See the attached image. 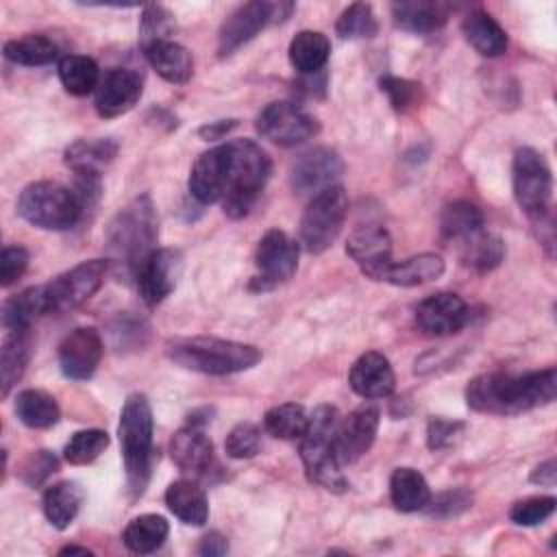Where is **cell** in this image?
<instances>
[{
	"label": "cell",
	"mask_w": 557,
	"mask_h": 557,
	"mask_svg": "<svg viewBox=\"0 0 557 557\" xmlns=\"http://www.w3.org/2000/svg\"><path fill=\"white\" fill-rule=\"evenodd\" d=\"M459 259L466 268H472L476 272H490L494 270L503 257H505V244L498 235L481 228L466 239L457 242Z\"/></svg>",
	"instance_id": "30"
},
{
	"label": "cell",
	"mask_w": 557,
	"mask_h": 557,
	"mask_svg": "<svg viewBox=\"0 0 557 557\" xmlns=\"http://www.w3.org/2000/svg\"><path fill=\"white\" fill-rule=\"evenodd\" d=\"M102 337L91 326L70 331L59 344V368L65 379L87 381L102 359Z\"/></svg>",
	"instance_id": "16"
},
{
	"label": "cell",
	"mask_w": 557,
	"mask_h": 557,
	"mask_svg": "<svg viewBox=\"0 0 557 557\" xmlns=\"http://www.w3.org/2000/svg\"><path fill=\"white\" fill-rule=\"evenodd\" d=\"M257 133L281 148H292L298 144H305L311 139L320 124L318 120L302 109L296 102L278 100L270 102L259 115H257Z\"/></svg>",
	"instance_id": "13"
},
{
	"label": "cell",
	"mask_w": 557,
	"mask_h": 557,
	"mask_svg": "<svg viewBox=\"0 0 557 557\" xmlns=\"http://www.w3.org/2000/svg\"><path fill=\"white\" fill-rule=\"evenodd\" d=\"M289 63L300 74H318L324 70L329 54H331V41L320 30H300L289 41Z\"/></svg>",
	"instance_id": "31"
},
{
	"label": "cell",
	"mask_w": 557,
	"mask_h": 557,
	"mask_svg": "<svg viewBox=\"0 0 557 557\" xmlns=\"http://www.w3.org/2000/svg\"><path fill=\"white\" fill-rule=\"evenodd\" d=\"M463 433V422L446 420V418H431L426 424V446L431 450L448 448L457 442V437Z\"/></svg>",
	"instance_id": "49"
},
{
	"label": "cell",
	"mask_w": 557,
	"mask_h": 557,
	"mask_svg": "<svg viewBox=\"0 0 557 557\" xmlns=\"http://www.w3.org/2000/svg\"><path fill=\"white\" fill-rule=\"evenodd\" d=\"M272 172L270 157L250 139H233L202 152L189 172V194L202 202H222L231 220L246 218Z\"/></svg>",
	"instance_id": "1"
},
{
	"label": "cell",
	"mask_w": 557,
	"mask_h": 557,
	"mask_svg": "<svg viewBox=\"0 0 557 557\" xmlns=\"http://www.w3.org/2000/svg\"><path fill=\"white\" fill-rule=\"evenodd\" d=\"M309 424V413L302 405L283 403L265 411L263 426L272 437L278 440H300Z\"/></svg>",
	"instance_id": "40"
},
{
	"label": "cell",
	"mask_w": 557,
	"mask_h": 557,
	"mask_svg": "<svg viewBox=\"0 0 557 557\" xmlns=\"http://www.w3.org/2000/svg\"><path fill=\"white\" fill-rule=\"evenodd\" d=\"M168 509L185 524L202 527L209 518L205 490L194 479H178L165 490Z\"/></svg>",
	"instance_id": "25"
},
{
	"label": "cell",
	"mask_w": 557,
	"mask_h": 557,
	"mask_svg": "<svg viewBox=\"0 0 557 557\" xmlns=\"http://www.w3.org/2000/svg\"><path fill=\"white\" fill-rule=\"evenodd\" d=\"M379 431V411L374 407H359L339 418L335 433V453L339 463H355L370 450Z\"/></svg>",
	"instance_id": "20"
},
{
	"label": "cell",
	"mask_w": 557,
	"mask_h": 557,
	"mask_svg": "<svg viewBox=\"0 0 557 557\" xmlns=\"http://www.w3.org/2000/svg\"><path fill=\"white\" fill-rule=\"evenodd\" d=\"M17 213L44 231H67L83 218L74 189L54 181H35L17 198Z\"/></svg>",
	"instance_id": "7"
},
{
	"label": "cell",
	"mask_w": 557,
	"mask_h": 557,
	"mask_svg": "<svg viewBox=\"0 0 557 557\" xmlns=\"http://www.w3.org/2000/svg\"><path fill=\"white\" fill-rule=\"evenodd\" d=\"M4 57L17 65H48L57 61L59 46L46 35H26L4 44Z\"/></svg>",
	"instance_id": "39"
},
{
	"label": "cell",
	"mask_w": 557,
	"mask_h": 557,
	"mask_svg": "<svg viewBox=\"0 0 557 557\" xmlns=\"http://www.w3.org/2000/svg\"><path fill=\"white\" fill-rule=\"evenodd\" d=\"M466 41L481 57H500L507 50V33L503 26L485 11H472L461 24Z\"/></svg>",
	"instance_id": "27"
},
{
	"label": "cell",
	"mask_w": 557,
	"mask_h": 557,
	"mask_svg": "<svg viewBox=\"0 0 557 557\" xmlns=\"http://www.w3.org/2000/svg\"><path fill=\"white\" fill-rule=\"evenodd\" d=\"M335 33L342 39H363L376 33V17L368 2H352L335 22Z\"/></svg>",
	"instance_id": "42"
},
{
	"label": "cell",
	"mask_w": 557,
	"mask_h": 557,
	"mask_svg": "<svg viewBox=\"0 0 557 557\" xmlns=\"http://www.w3.org/2000/svg\"><path fill=\"white\" fill-rule=\"evenodd\" d=\"M448 4L431 2V0H407L392 4L394 24L409 33H433L442 28L448 20Z\"/></svg>",
	"instance_id": "23"
},
{
	"label": "cell",
	"mask_w": 557,
	"mask_h": 557,
	"mask_svg": "<svg viewBox=\"0 0 557 557\" xmlns=\"http://www.w3.org/2000/svg\"><path fill=\"white\" fill-rule=\"evenodd\" d=\"M176 30L174 15L161 4H148L139 20V46L141 50L157 44L168 41L170 35Z\"/></svg>",
	"instance_id": "43"
},
{
	"label": "cell",
	"mask_w": 557,
	"mask_h": 557,
	"mask_svg": "<svg viewBox=\"0 0 557 557\" xmlns=\"http://www.w3.org/2000/svg\"><path fill=\"white\" fill-rule=\"evenodd\" d=\"M298 265V244L278 228H270L257 244L255 268L257 274L250 281V289L268 292L289 281Z\"/></svg>",
	"instance_id": "12"
},
{
	"label": "cell",
	"mask_w": 557,
	"mask_h": 557,
	"mask_svg": "<svg viewBox=\"0 0 557 557\" xmlns=\"http://www.w3.org/2000/svg\"><path fill=\"white\" fill-rule=\"evenodd\" d=\"M157 211L148 194L133 198L107 226V261L124 281L137 278L141 265L157 250Z\"/></svg>",
	"instance_id": "3"
},
{
	"label": "cell",
	"mask_w": 557,
	"mask_h": 557,
	"mask_svg": "<svg viewBox=\"0 0 557 557\" xmlns=\"http://www.w3.org/2000/svg\"><path fill=\"white\" fill-rule=\"evenodd\" d=\"M344 163L339 154L331 148H313L305 154H300L292 170H289V183L292 189L300 196H315L322 189L337 185L335 181L342 176Z\"/></svg>",
	"instance_id": "14"
},
{
	"label": "cell",
	"mask_w": 557,
	"mask_h": 557,
	"mask_svg": "<svg viewBox=\"0 0 557 557\" xmlns=\"http://www.w3.org/2000/svg\"><path fill=\"white\" fill-rule=\"evenodd\" d=\"M529 479H531V483H537V485H546V487L555 485V479H557V463H555V459H548V461L535 466Z\"/></svg>",
	"instance_id": "53"
},
{
	"label": "cell",
	"mask_w": 557,
	"mask_h": 557,
	"mask_svg": "<svg viewBox=\"0 0 557 557\" xmlns=\"http://www.w3.org/2000/svg\"><path fill=\"white\" fill-rule=\"evenodd\" d=\"M59 78L67 94L87 96L100 83L98 63L85 54H65L59 59Z\"/></svg>",
	"instance_id": "36"
},
{
	"label": "cell",
	"mask_w": 557,
	"mask_h": 557,
	"mask_svg": "<svg viewBox=\"0 0 557 557\" xmlns=\"http://www.w3.org/2000/svg\"><path fill=\"white\" fill-rule=\"evenodd\" d=\"M168 533H170V527L163 516L144 513V516L133 518L126 524V529L122 533V542L131 553L148 555L163 546Z\"/></svg>",
	"instance_id": "33"
},
{
	"label": "cell",
	"mask_w": 557,
	"mask_h": 557,
	"mask_svg": "<svg viewBox=\"0 0 557 557\" xmlns=\"http://www.w3.org/2000/svg\"><path fill=\"white\" fill-rule=\"evenodd\" d=\"M46 298H44V287H28L13 298H9L2 307V324L7 331L11 329H30V324L39 318L46 315Z\"/></svg>",
	"instance_id": "38"
},
{
	"label": "cell",
	"mask_w": 557,
	"mask_h": 557,
	"mask_svg": "<svg viewBox=\"0 0 557 557\" xmlns=\"http://www.w3.org/2000/svg\"><path fill=\"white\" fill-rule=\"evenodd\" d=\"M144 54H146L148 63L152 65V70H157V74L172 85H183L194 74L191 52L172 39L157 41V44L144 48Z\"/></svg>",
	"instance_id": "24"
},
{
	"label": "cell",
	"mask_w": 557,
	"mask_h": 557,
	"mask_svg": "<svg viewBox=\"0 0 557 557\" xmlns=\"http://www.w3.org/2000/svg\"><path fill=\"white\" fill-rule=\"evenodd\" d=\"M511 181H513V196L520 209L535 218L550 207L553 194V176L546 159L535 148H520L513 157L511 165Z\"/></svg>",
	"instance_id": "10"
},
{
	"label": "cell",
	"mask_w": 557,
	"mask_h": 557,
	"mask_svg": "<svg viewBox=\"0 0 557 557\" xmlns=\"http://www.w3.org/2000/svg\"><path fill=\"white\" fill-rule=\"evenodd\" d=\"M235 126H237V120H218V122H209V124H202V126L198 128V137H202V139H207V141H215V139L226 137Z\"/></svg>",
	"instance_id": "52"
},
{
	"label": "cell",
	"mask_w": 557,
	"mask_h": 557,
	"mask_svg": "<svg viewBox=\"0 0 557 557\" xmlns=\"http://www.w3.org/2000/svg\"><path fill=\"white\" fill-rule=\"evenodd\" d=\"M183 270V255L172 248H157L150 259L141 265L137 274V289L141 300L148 307H154L163 302L172 289L176 287V281Z\"/></svg>",
	"instance_id": "18"
},
{
	"label": "cell",
	"mask_w": 557,
	"mask_h": 557,
	"mask_svg": "<svg viewBox=\"0 0 557 557\" xmlns=\"http://www.w3.org/2000/svg\"><path fill=\"white\" fill-rule=\"evenodd\" d=\"M168 357L194 372L202 374H233L244 372L261 361V350L252 344L220 339V337H183L165 348Z\"/></svg>",
	"instance_id": "5"
},
{
	"label": "cell",
	"mask_w": 557,
	"mask_h": 557,
	"mask_svg": "<svg viewBox=\"0 0 557 557\" xmlns=\"http://www.w3.org/2000/svg\"><path fill=\"white\" fill-rule=\"evenodd\" d=\"M348 213V196L342 185H331L311 196L300 218V242L307 252L320 255L337 239Z\"/></svg>",
	"instance_id": "8"
},
{
	"label": "cell",
	"mask_w": 557,
	"mask_h": 557,
	"mask_svg": "<svg viewBox=\"0 0 557 557\" xmlns=\"http://www.w3.org/2000/svg\"><path fill=\"white\" fill-rule=\"evenodd\" d=\"M294 11L292 2H246L239 4L235 11L228 13V17L222 22L218 33V54L228 57L239 46L257 37L265 26L285 22L289 13Z\"/></svg>",
	"instance_id": "9"
},
{
	"label": "cell",
	"mask_w": 557,
	"mask_h": 557,
	"mask_svg": "<svg viewBox=\"0 0 557 557\" xmlns=\"http://www.w3.org/2000/svg\"><path fill=\"white\" fill-rule=\"evenodd\" d=\"M28 250L24 246H7L0 255V285H13L28 268Z\"/></svg>",
	"instance_id": "50"
},
{
	"label": "cell",
	"mask_w": 557,
	"mask_h": 557,
	"mask_svg": "<svg viewBox=\"0 0 557 557\" xmlns=\"http://www.w3.org/2000/svg\"><path fill=\"white\" fill-rule=\"evenodd\" d=\"M198 553L205 555V557H220V555H226L228 553V542L224 535L220 533H207L202 540H200V546H198Z\"/></svg>",
	"instance_id": "51"
},
{
	"label": "cell",
	"mask_w": 557,
	"mask_h": 557,
	"mask_svg": "<svg viewBox=\"0 0 557 557\" xmlns=\"http://www.w3.org/2000/svg\"><path fill=\"white\" fill-rule=\"evenodd\" d=\"M33 335L30 329H11L7 331L0 348V381L2 396H9L11 387L22 379L28 359H30Z\"/></svg>",
	"instance_id": "26"
},
{
	"label": "cell",
	"mask_w": 557,
	"mask_h": 557,
	"mask_svg": "<svg viewBox=\"0 0 557 557\" xmlns=\"http://www.w3.org/2000/svg\"><path fill=\"white\" fill-rule=\"evenodd\" d=\"M117 435L126 470V490L131 498H139L152 470V409L144 394H131L124 400Z\"/></svg>",
	"instance_id": "4"
},
{
	"label": "cell",
	"mask_w": 557,
	"mask_h": 557,
	"mask_svg": "<svg viewBox=\"0 0 557 557\" xmlns=\"http://www.w3.org/2000/svg\"><path fill=\"white\" fill-rule=\"evenodd\" d=\"M83 498H85V492L74 481H59V483L50 485L41 498L46 520L54 529H61V531L67 529L72 524V520L76 518V513L83 505Z\"/></svg>",
	"instance_id": "28"
},
{
	"label": "cell",
	"mask_w": 557,
	"mask_h": 557,
	"mask_svg": "<svg viewBox=\"0 0 557 557\" xmlns=\"http://www.w3.org/2000/svg\"><path fill=\"white\" fill-rule=\"evenodd\" d=\"M335 407L322 405L309 413V424L300 435V459L311 483L322 485L329 492H344L348 487L342 474V463L335 453V433L339 424Z\"/></svg>",
	"instance_id": "6"
},
{
	"label": "cell",
	"mask_w": 557,
	"mask_h": 557,
	"mask_svg": "<svg viewBox=\"0 0 557 557\" xmlns=\"http://www.w3.org/2000/svg\"><path fill=\"white\" fill-rule=\"evenodd\" d=\"M141 98V76L131 67H113L109 70L94 96V107L102 117H117L131 111Z\"/></svg>",
	"instance_id": "19"
},
{
	"label": "cell",
	"mask_w": 557,
	"mask_h": 557,
	"mask_svg": "<svg viewBox=\"0 0 557 557\" xmlns=\"http://www.w3.org/2000/svg\"><path fill=\"white\" fill-rule=\"evenodd\" d=\"M57 470H59V459H57V455L41 448V450L28 453V455L22 459V463H20V468H17V474H20V479H22L26 485L37 487V485H41L50 474H54Z\"/></svg>",
	"instance_id": "46"
},
{
	"label": "cell",
	"mask_w": 557,
	"mask_h": 557,
	"mask_svg": "<svg viewBox=\"0 0 557 557\" xmlns=\"http://www.w3.org/2000/svg\"><path fill=\"white\" fill-rule=\"evenodd\" d=\"M444 274V259L435 252H420L398 263H392L385 281L398 287H416L431 283Z\"/></svg>",
	"instance_id": "32"
},
{
	"label": "cell",
	"mask_w": 557,
	"mask_h": 557,
	"mask_svg": "<svg viewBox=\"0 0 557 557\" xmlns=\"http://www.w3.org/2000/svg\"><path fill=\"white\" fill-rule=\"evenodd\" d=\"M348 383L361 398H385L394 392L396 376L385 355L370 350L363 352L348 372Z\"/></svg>",
	"instance_id": "21"
},
{
	"label": "cell",
	"mask_w": 557,
	"mask_h": 557,
	"mask_svg": "<svg viewBox=\"0 0 557 557\" xmlns=\"http://www.w3.org/2000/svg\"><path fill=\"white\" fill-rule=\"evenodd\" d=\"M59 555H91V550L85 548V546H74V544H70V546H63V548L59 550Z\"/></svg>",
	"instance_id": "54"
},
{
	"label": "cell",
	"mask_w": 557,
	"mask_h": 557,
	"mask_svg": "<svg viewBox=\"0 0 557 557\" xmlns=\"http://www.w3.org/2000/svg\"><path fill=\"white\" fill-rule=\"evenodd\" d=\"M348 257L361 268V272L374 281H385L392 261V237L379 224L357 228L346 242Z\"/></svg>",
	"instance_id": "17"
},
{
	"label": "cell",
	"mask_w": 557,
	"mask_h": 557,
	"mask_svg": "<svg viewBox=\"0 0 557 557\" xmlns=\"http://www.w3.org/2000/svg\"><path fill=\"white\" fill-rule=\"evenodd\" d=\"M555 507H557V500L553 496H531V498L518 500L509 509V518H511V522H516L520 527H535V524H542L544 520H548L553 516Z\"/></svg>",
	"instance_id": "45"
},
{
	"label": "cell",
	"mask_w": 557,
	"mask_h": 557,
	"mask_svg": "<svg viewBox=\"0 0 557 557\" xmlns=\"http://www.w3.org/2000/svg\"><path fill=\"white\" fill-rule=\"evenodd\" d=\"M485 224L483 211L470 200H455L444 207L440 215V231L444 239L461 242L468 235L481 231Z\"/></svg>",
	"instance_id": "35"
},
{
	"label": "cell",
	"mask_w": 557,
	"mask_h": 557,
	"mask_svg": "<svg viewBox=\"0 0 557 557\" xmlns=\"http://www.w3.org/2000/svg\"><path fill=\"white\" fill-rule=\"evenodd\" d=\"M117 154V144L104 139H78L65 150V163L74 172H100L102 165L111 163Z\"/></svg>",
	"instance_id": "37"
},
{
	"label": "cell",
	"mask_w": 557,
	"mask_h": 557,
	"mask_svg": "<svg viewBox=\"0 0 557 557\" xmlns=\"http://www.w3.org/2000/svg\"><path fill=\"white\" fill-rule=\"evenodd\" d=\"M107 270V259H89L41 285L48 313H63L89 300L100 289Z\"/></svg>",
	"instance_id": "11"
},
{
	"label": "cell",
	"mask_w": 557,
	"mask_h": 557,
	"mask_svg": "<svg viewBox=\"0 0 557 557\" xmlns=\"http://www.w3.org/2000/svg\"><path fill=\"white\" fill-rule=\"evenodd\" d=\"M470 318L466 300L450 292L426 296L416 309V326L429 337H446L459 333Z\"/></svg>",
	"instance_id": "15"
},
{
	"label": "cell",
	"mask_w": 557,
	"mask_h": 557,
	"mask_svg": "<svg viewBox=\"0 0 557 557\" xmlns=\"http://www.w3.org/2000/svg\"><path fill=\"white\" fill-rule=\"evenodd\" d=\"M470 505H472V496L466 490H448L435 498L431 496V500L424 509L437 518H453V516H459L461 511H466Z\"/></svg>",
	"instance_id": "48"
},
{
	"label": "cell",
	"mask_w": 557,
	"mask_h": 557,
	"mask_svg": "<svg viewBox=\"0 0 557 557\" xmlns=\"http://www.w3.org/2000/svg\"><path fill=\"white\" fill-rule=\"evenodd\" d=\"M109 446V435L102 429H85L76 431L63 448V457L72 466L91 463L104 448Z\"/></svg>",
	"instance_id": "41"
},
{
	"label": "cell",
	"mask_w": 557,
	"mask_h": 557,
	"mask_svg": "<svg viewBox=\"0 0 557 557\" xmlns=\"http://www.w3.org/2000/svg\"><path fill=\"white\" fill-rule=\"evenodd\" d=\"M259 448H261V431L252 422L235 424L224 440V450L231 459L255 457L259 453Z\"/></svg>",
	"instance_id": "44"
},
{
	"label": "cell",
	"mask_w": 557,
	"mask_h": 557,
	"mask_svg": "<svg viewBox=\"0 0 557 557\" xmlns=\"http://www.w3.org/2000/svg\"><path fill=\"white\" fill-rule=\"evenodd\" d=\"M389 498L398 511H422L431 500L426 479L416 468H396L389 476Z\"/></svg>",
	"instance_id": "29"
},
{
	"label": "cell",
	"mask_w": 557,
	"mask_h": 557,
	"mask_svg": "<svg viewBox=\"0 0 557 557\" xmlns=\"http://www.w3.org/2000/svg\"><path fill=\"white\" fill-rule=\"evenodd\" d=\"M381 89L387 94L392 107L396 111H409L420 102V83L398 78V76H383Z\"/></svg>",
	"instance_id": "47"
},
{
	"label": "cell",
	"mask_w": 557,
	"mask_h": 557,
	"mask_svg": "<svg viewBox=\"0 0 557 557\" xmlns=\"http://www.w3.org/2000/svg\"><path fill=\"white\" fill-rule=\"evenodd\" d=\"M170 455L176 468L191 476L207 474L215 461L211 440L202 433L200 426L194 424H187L172 435Z\"/></svg>",
	"instance_id": "22"
},
{
	"label": "cell",
	"mask_w": 557,
	"mask_h": 557,
	"mask_svg": "<svg viewBox=\"0 0 557 557\" xmlns=\"http://www.w3.org/2000/svg\"><path fill=\"white\" fill-rule=\"evenodd\" d=\"M15 416L30 429H48L59 422L61 409L52 394L28 387L15 396Z\"/></svg>",
	"instance_id": "34"
},
{
	"label": "cell",
	"mask_w": 557,
	"mask_h": 557,
	"mask_svg": "<svg viewBox=\"0 0 557 557\" xmlns=\"http://www.w3.org/2000/svg\"><path fill=\"white\" fill-rule=\"evenodd\" d=\"M557 372L555 368L527 374L487 372L474 376L466 387V403L479 413L511 416L522 413L555 400Z\"/></svg>",
	"instance_id": "2"
}]
</instances>
